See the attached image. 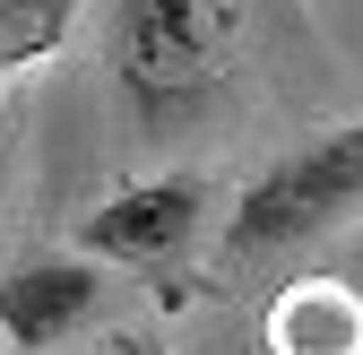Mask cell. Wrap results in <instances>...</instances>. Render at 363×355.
<instances>
[{"instance_id":"2","label":"cell","mask_w":363,"mask_h":355,"mask_svg":"<svg viewBox=\"0 0 363 355\" xmlns=\"http://www.w3.org/2000/svg\"><path fill=\"white\" fill-rule=\"evenodd\" d=\"M354 208H363V121H337V130H320V139L286 148L234 200V217H225V260L242 269V260L294 251L311 234H337Z\"/></svg>"},{"instance_id":"6","label":"cell","mask_w":363,"mask_h":355,"mask_svg":"<svg viewBox=\"0 0 363 355\" xmlns=\"http://www.w3.org/2000/svg\"><path fill=\"white\" fill-rule=\"evenodd\" d=\"M78 26V0H0V70L52 61Z\"/></svg>"},{"instance_id":"5","label":"cell","mask_w":363,"mask_h":355,"mask_svg":"<svg viewBox=\"0 0 363 355\" xmlns=\"http://www.w3.org/2000/svg\"><path fill=\"white\" fill-rule=\"evenodd\" d=\"M268 355H363V295L346 278H303L268 303Z\"/></svg>"},{"instance_id":"3","label":"cell","mask_w":363,"mask_h":355,"mask_svg":"<svg viewBox=\"0 0 363 355\" xmlns=\"http://www.w3.org/2000/svg\"><path fill=\"white\" fill-rule=\"evenodd\" d=\"M199 217H208V182L199 173H156V182H130L104 208H86L78 243L96 260H121V269H173L191 251Z\"/></svg>"},{"instance_id":"1","label":"cell","mask_w":363,"mask_h":355,"mask_svg":"<svg viewBox=\"0 0 363 355\" xmlns=\"http://www.w3.org/2000/svg\"><path fill=\"white\" fill-rule=\"evenodd\" d=\"M113 78L139 139L191 130L225 78V0H113Z\"/></svg>"},{"instance_id":"7","label":"cell","mask_w":363,"mask_h":355,"mask_svg":"<svg viewBox=\"0 0 363 355\" xmlns=\"http://www.w3.org/2000/svg\"><path fill=\"white\" fill-rule=\"evenodd\" d=\"M104 355H164L156 338H139V329H121V338H104Z\"/></svg>"},{"instance_id":"4","label":"cell","mask_w":363,"mask_h":355,"mask_svg":"<svg viewBox=\"0 0 363 355\" xmlns=\"http://www.w3.org/2000/svg\"><path fill=\"white\" fill-rule=\"evenodd\" d=\"M96 312H104V269L96 260H26V269H9V286H0V338L18 355H52Z\"/></svg>"}]
</instances>
